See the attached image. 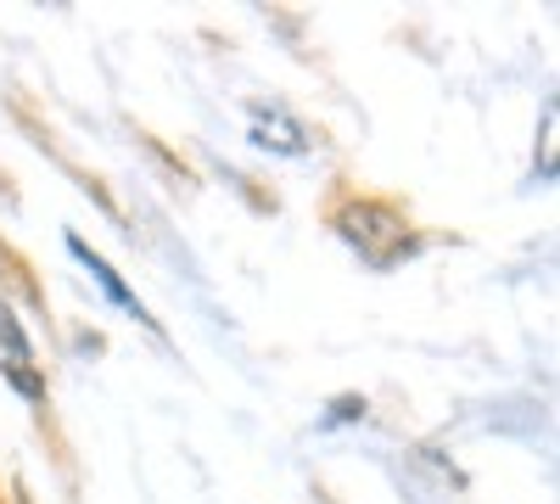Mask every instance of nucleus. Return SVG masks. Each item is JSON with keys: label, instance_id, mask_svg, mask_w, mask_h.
<instances>
[{"label": "nucleus", "instance_id": "obj_1", "mask_svg": "<svg viewBox=\"0 0 560 504\" xmlns=\"http://www.w3.org/2000/svg\"><path fill=\"white\" fill-rule=\"evenodd\" d=\"M68 247H73V258H84V263H90V274H96V281L107 286V297H113V303H124V308H135V297H129V292L118 286V274H113V269H107V263H102L96 253H90L84 242H68ZM135 314H140V308H135Z\"/></svg>", "mask_w": 560, "mask_h": 504}]
</instances>
